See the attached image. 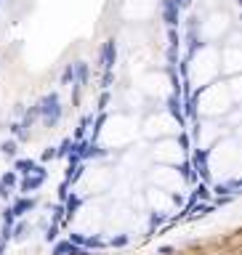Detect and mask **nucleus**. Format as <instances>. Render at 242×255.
Instances as JSON below:
<instances>
[{
    "instance_id": "nucleus-1",
    "label": "nucleus",
    "mask_w": 242,
    "mask_h": 255,
    "mask_svg": "<svg viewBox=\"0 0 242 255\" xmlns=\"http://www.w3.org/2000/svg\"><path fill=\"white\" fill-rule=\"evenodd\" d=\"M40 109H43L45 122H48V125H53V122L59 120V114H61V106H59V98H56V96H48V98H45Z\"/></svg>"
},
{
    "instance_id": "nucleus-2",
    "label": "nucleus",
    "mask_w": 242,
    "mask_h": 255,
    "mask_svg": "<svg viewBox=\"0 0 242 255\" xmlns=\"http://www.w3.org/2000/svg\"><path fill=\"white\" fill-rule=\"evenodd\" d=\"M149 205L154 207V210H170V199L165 197L162 189H152L149 191Z\"/></svg>"
}]
</instances>
